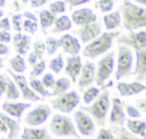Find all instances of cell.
<instances>
[{
	"label": "cell",
	"instance_id": "4dcf8cb0",
	"mask_svg": "<svg viewBox=\"0 0 146 139\" xmlns=\"http://www.w3.org/2000/svg\"><path fill=\"white\" fill-rule=\"evenodd\" d=\"M71 88V80L67 77H59L55 81V85L52 88V96H57L60 93L66 92Z\"/></svg>",
	"mask_w": 146,
	"mask_h": 139
},
{
	"label": "cell",
	"instance_id": "f35d334b",
	"mask_svg": "<svg viewBox=\"0 0 146 139\" xmlns=\"http://www.w3.org/2000/svg\"><path fill=\"white\" fill-rule=\"evenodd\" d=\"M11 26L16 32H22L23 30V15L17 13L11 16Z\"/></svg>",
	"mask_w": 146,
	"mask_h": 139
},
{
	"label": "cell",
	"instance_id": "6da1fadb",
	"mask_svg": "<svg viewBox=\"0 0 146 139\" xmlns=\"http://www.w3.org/2000/svg\"><path fill=\"white\" fill-rule=\"evenodd\" d=\"M123 27L127 31H137L146 27V7L133 3L130 0H122L120 7Z\"/></svg>",
	"mask_w": 146,
	"mask_h": 139
},
{
	"label": "cell",
	"instance_id": "44dd1931",
	"mask_svg": "<svg viewBox=\"0 0 146 139\" xmlns=\"http://www.w3.org/2000/svg\"><path fill=\"white\" fill-rule=\"evenodd\" d=\"M11 42L14 44V48L18 55H26L30 50L31 46V38L26 34H23L22 32H17L11 38Z\"/></svg>",
	"mask_w": 146,
	"mask_h": 139
},
{
	"label": "cell",
	"instance_id": "681fc988",
	"mask_svg": "<svg viewBox=\"0 0 146 139\" xmlns=\"http://www.w3.org/2000/svg\"><path fill=\"white\" fill-rule=\"evenodd\" d=\"M6 87H7V81L3 74H0V98L5 95L6 92Z\"/></svg>",
	"mask_w": 146,
	"mask_h": 139
},
{
	"label": "cell",
	"instance_id": "60d3db41",
	"mask_svg": "<svg viewBox=\"0 0 146 139\" xmlns=\"http://www.w3.org/2000/svg\"><path fill=\"white\" fill-rule=\"evenodd\" d=\"M123 108H124L127 115H128L130 118H138V117L141 116V113H140V112L136 108V106H133V105L123 103Z\"/></svg>",
	"mask_w": 146,
	"mask_h": 139
},
{
	"label": "cell",
	"instance_id": "6f0895ef",
	"mask_svg": "<svg viewBox=\"0 0 146 139\" xmlns=\"http://www.w3.org/2000/svg\"><path fill=\"white\" fill-rule=\"evenodd\" d=\"M6 6V0H0V8Z\"/></svg>",
	"mask_w": 146,
	"mask_h": 139
},
{
	"label": "cell",
	"instance_id": "f546056e",
	"mask_svg": "<svg viewBox=\"0 0 146 139\" xmlns=\"http://www.w3.org/2000/svg\"><path fill=\"white\" fill-rule=\"evenodd\" d=\"M9 65H10L11 71L15 72V73H18V74H23L26 71V63H25V59L22 55L17 54L13 58H10L9 59Z\"/></svg>",
	"mask_w": 146,
	"mask_h": 139
},
{
	"label": "cell",
	"instance_id": "1f68e13d",
	"mask_svg": "<svg viewBox=\"0 0 146 139\" xmlns=\"http://www.w3.org/2000/svg\"><path fill=\"white\" fill-rule=\"evenodd\" d=\"M100 93V88L99 87H88L87 90H84L83 92V97H82V101L84 105H89L91 104Z\"/></svg>",
	"mask_w": 146,
	"mask_h": 139
},
{
	"label": "cell",
	"instance_id": "ac0fdd59",
	"mask_svg": "<svg viewBox=\"0 0 146 139\" xmlns=\"http://www.w3.org/2000/svg\"><path fill=\"white\" fill-rule=\"evenodd\" d=\"M135 56L136 62L132 74L136 76V81L143 82L146 79V49H136Z\"/></svg>",
	"mask_w": 146,
	"mask_h": 139
},
{
	"label": "cell",
	"instance_id": "91938a15",
	"mask_svg": "<svg viewBox=\"0 0 146 139\" xmlns=\"http://www.w3.org/2000/svg\"><path fill=\"white\" fill-rule=\"evenodd\" d=\"M2 16H3V10L0 8V18H2Z\"/></svg>",
	"mask_w": 146,
	"mask_h": 139
},
{
	"label": "cell",
	"instance_id": "484cf974",
	"mask_svg": "<svg viewBox=\"0 0 146 139\" xmlns=\"http://www.w3.org/2000/svg\"><path fill=\"white\" fill-rule=\"evenodd\" d=\"M72 19L71 17L66 16V15H62L59 17H56L55 22H54V28L51 30V33H62L65 31H68L72 28Z\"/></svg>",
	"mask_w": 146,
	"mask_h": 139
},
{
	"label": "cell",
	"instance_id": "8d00e7d4",
	"mask_svg": "<svg viewBox=\"0 0 146 139\" xmlns=\"http://www.w3.org/2000/svg\"><path fill=\"white\" fill-rule=\"evenodd\" d=\"M49 10L54 14V15H59V14H63L65 10H66V3L65 1L63 0H57V1H54L49 5Z\"/></svg>",
	"mask_w": 146,
	"mask_h": 139
},
{
	"label": "cell",
	"instance_id": "db71d44e",
	"mask_svg": "<svg viewBox=\"0 0 146 139\" xmlns=\"http://www.w3.org/2000/svg\"><path fill=\"white\" fill-rule=\"evenodd\" d=\"M22 15H23V17H25V18H27V19H32V21H36V22H38L36 16H35L34 14H32L31 11H24Z\"/></svg>",
	"mask_w": 146,
	"mask_h": 139
},
{
	"label": "cell",
	"instance_id": "7c38bea8",
	"mask_svg": "<svg viewBox=\"0 0 146 139\" xmlns=\"http://www.w3.org/2000/svg\"><path fill=\"white\" fill-rule=\"evenodd\" d=\"M95 76H96V65L92 62H86L84 64H82L79 79L76 80L78 88L80 90L87 89L92 84V82H95Z\"/></svg>",
	"mask_w": 146,
	"mask_h": 139
},
{
	"label": "cell",
	"instance_id": "f1b7e54d",
	"mask_svg": "<svg viewBox=\"0 0 146 139\" xmlns=\"http://www.w3.org/2000/svg\"><path fill=\"white\" fill-rule=\"evenodd\" d=\"M29 85L32 88V90L34 92H36L40 97L42 98H47V97H51L52 93L42 84L41 80L36 79V77H30V81H29Z\"/></svg>",
	"mask_w": 146,
	"mask_h": 139
},
{
	"label": "cell",
	"instance_id": "9a60e30c",
	"mask_svg": "<svg viewBox=\"0 0 146 139\" xmlns=\"http://www.w3.org/2000/svg\"><path fill=\"white\" fill-rule=\"evenodd\" d=\"M65 67V73L68 75L71 81L73 83H76L78 76L81 72L82 67V60L79 55H70L66 58V63L64 65Z\"/></svg>",
	"mask_w": 146,
	"mask_h": 139
},
{
	"label": "cell",
	"instance_id": "f5cc1de1",
	"mask_svg": "<svg viewBox=\"0 0 146 139\" xmlns=\"http://www.w3.org/2000/svg\"><path fill=\"white\" fill-rule=\"evenodd\" d=\"M9 52H10L9 47H8L6 43L0 42V56H7Z\"/></svg>",
	"mask_w": 146,
	"mask_h": 139
},
{
	"label": "cell",
	"instance_id": "f6af8a7d",
	"mask_svg": "<svg viewBox=\"0 0 146 139\" xmlns=\"http://www.w3.org/2000/svg\"><path fill=\"white\" fill-rule=\"evenodd\" d=\"M11 38H13V35L9 33V31L0 30V42L9 43V42H11Z\"/></svg>",
	"mask_w": 146,
	"mask_h": 139
},
{
	"label": "cell",
	"instance_id": "7402d4cb",
	"mask_svg": "<svg viewBox=\"0 0 146 139\" xmlns=\"http://www.w3.org/2000/svg\"><path fill=\"white\" fill-rule=\"evenodd\" d=\"M22 139H52L50 136L48 128H23V132L21 134Z\"/></svg>",
	"mask_w": 146,
	"mask_h": 139
},
{
	"label": "cell",
	"instance_id": "ee69618b",
	"mask_svg": "<svg viewBox=\"0 0 146 139\" xmlns=\"http://www.w3.org/2000/svg\"><path fill=\"white\" fill-rule=\"evenodd\" d=\"M97 139H115V136L111 129L102 128L97 134Z\"/></svg>",
	"mask_w": 146,
	"mask_h": 139
},
{
	"label": "cell",
	"instance_id": "836d02e7",
	"mask_svg": "<svg viewBox=\"0 0 146 139\" xmlns=\"http://www.w3.org/2000/svg\"><path fill=\"white\" fill-rule=\"evenodd\" d=\"M64 65H65V63H64V57H63L62 54H59V55H57L56 57H54L52 59H50L48 66H49V68H50L55 74H59L60 71L64 68Z\"/></svg>",
	"mask_w": 146,
	"mask_h": 139
},
{
	"label": "cell",
	"instance_id": "603a6c76",
	"mask_svg": "<svg viewBox=\"0 0 146 139\" xmlns=\"http://www.w3.org/2000/svg\"><path fill=\"white\" fill-rule=\"evenodd\" d=\"M0 118L5 122V124L8 128V139H15L18 136L19 130H21L18 120L15 117H11L5 112H0Z\"/></svg>",
	"mask_w": 146,
	"mask_h": 139
},
{
	"label": "cell",
	"instance_id": "5b68a950",
	"mask_svg": "<svg viewBox=\"0 0 146 139\" xmlns=\"http://www.w3.org/2000/svg\"><path fill=\"white\" fill-rule=\"evenodd\" d=\"M50 133L55 137H74L79 138L76 128L72 121L71 117L63 115V114H56L52 116L50 121Z\"/></svg>",
	"mask_w": 146,
	"mask_h": 139
},
{
	"label": "cell",
	"instance_id": "83f0119b",
	"mask_svg": "<svg viewBox=\"0 0 146 139\" xmlns=\"http://www.w3.org/2000/svg\"><path fill=\"white\" fill-rule=\"evenodd\" d=\"M6 81H7V87H6V97L8 100H16L21 97V92L18 90V87L16 85L15 81L11 79V76L9 75H5Z\"/></svg>",
	"mask_w": 146,
	"mask_h": 139
},
{
	"label": "cell",
	"instance_id": "74e56055",
	"mask_svg": "<svg viewBox=\"0 0 146 139\" xmlns=\"http://www.w3.org/2000/svg\"><path fill=\"white\" fill-rule=\"evenodd\" d=\"M39 24L36 21H32V19H24L23 21V30L30 34H34L38 31Z\"/></svg>",
	"mask_w": 146,
	"mask_h": 139
},
{
	"label": "cell",
	"instance_id": "e575fe53",
	"mask_svg": "<svg viewBox=\"0 0 146 139\" xmlns=\"http://www.w3.org/2000/svg\"><path fill=\"white\" fill-rule=\"evenodd\" d=\"M44 46H46V52L48 56H52L56 54V51L59 48L58 44V39H55L54 36H48L44 40Z\"/></svg>",
	"mask_w": 146,
	"mask_h": 139
},
{
	"label": "cell",
	"instance_id": "cb8c5ba5",
	"mask_svg": "<svg viewBox=\"0 0 146 139\" xmlns=\"http://www.w3.org/2000/svg\"><path fill=\"white\" fill-rule=\"evenodd\" d=\"M121 13L120 10H115V11H110L106 13L103 17V22L105 25V28L107 31H114L116 27L120 26L121 24Z\"/></svg>",
	"mask_w": 146,
	"mask_h": 139
},
{
	"label": "cell",
	"instance_id": "52a82bcc",
	"mask_svg": "<svg viewBox=\"0 0 146 139\" xmlns=\"http://www.w3.org/2000/svg\"><path fill=\"white\" fill-rule=\"evenodd\" d=\"M114 56H115L114 51H111V52L105 54V56H103L99 59L97 64L96 76H95V81L98 87H103L106 83V81L110 79V76L112 75L114 71V64H115Z\"/></svg>",
	"mask_w": 146,
	"mask_h": 139
},
{
	"label": "cell",
	"instance_id": "ffe728a7",
	"mask_svg": "<svg viewBox=\"0 0 146 139\" xmlns=\"http://www.w3.org/2000/svg\"><path fill=\"white\" fill-rule=\"evenodd\" d=\"M116 89L122 97H131L136 96L146 90V85L139 81L135 82H119L116 84Z\"/></svg>",
	"mask_w": 146,
	"mask_h": 139
},
{
	"label": "cell",
	"instance_id": "9c48e42d",
	"mask_svg": "<svg viewBox=\"0 0 146 139\" xmlns=\"http://www.w3.org/2000/svg\"><path fill=\"white\" fill-rule=\"evenodd\" d=\"M73 121L75 123V128L82 136H92L96 131V123L94 118L82 109L74 112Z\"/></svg>",
	"mask_w": 146,
	"mask_h": 139
},
{
	"label": "cell",
	"instance_id": "94428289",
	"mask_svg": "<svg viewBox=\"0 0 146 139\" xmlns=\"http://www.w3.org/2000/svg\"><path fill=\"white\" fill-rule=\"evenodd\" d=\"M143 139H146V134H145V136H144V137H143Z\"/></svg>",
	"mask_w": 146,
	"mask_h": 139
},
{
	"label": "cell",
	"instance_id": "f907efd6",
	"mask_svg": "<svg viewBox=\"0 0 146 139\" xmlns=\"http://www.w3.org/2000/svg\"><path fill=\"white\" fill-rule=\"evenodd\" d=\"M40 60V58L34 54V52H30L29 54V57H27V63H29V65H31V66H33L36 62H39Z\"/></svg>",
	"mask_w": 146,
	"mask_h": 139
},
{
	"label": "cell",
	"instance_id": "7bdbcfd3",
	"mask_svg": "<svg viewBox=\"0 0 146 139\" xmlns=\"http://www.w3.org/2000/svg\"><path fill=\"white\" fill-rule=\"evenodd\" d=\"M55 81H56V79L54 77V75H52L51 73H46V74H43V76H42V79H41L42 84H43L47 89H52L54 85H55Z\"/></svg>",
	"mask_w": 146,
	"mask_h": 139
},
{
	"label": "cell",
	"instance_id": "7dc6e473",
	"mask_svg": "<svg viewBox=\"0 0 146 139\" xmlns=\"http://www.w3.org/2000/svg\"><path fill=\"white\" fill-rule=\"evenodd\" d=\"M0 30H5V31L11 30V24H10V21L8 17L0 18Z\"/></svg>",
	"mask_w": 146,
	"mask_h": 139
},
{
	"label": "cell",
	"instance_id": "ba28073f",
	"mask_svg": "<svg viewBox=\"0 0 146 139\" xmlns=\"http://www.w3.org/2000/svg\"><path fill=\"white\" fill-rule=\"evenodd\" d=\"M117 43L136 49H146V31H129L128 34H119Z\"/></svg>",
	"mask_w": 146,
	"mask_h": 139
},
{
	"label": "cell",
	"instance_id": "c3c4849f",
	"mask_svg": "<svg viewBox=\"0 0 146 139\" xmlns=\"http://www.w3.org/2000/svg\"><path fill=\"white\" fill-rule=\"evenodd\" d=\"M68 5L70 8H74V7H78V6H81V5H84L87 2H90V0H65Z\"/></svg>",
	"mask_w": 146,
	"mask_h": 139
},
{
	"label": "cell",
	"instance_id": "816d5d0a",
	"mask_svg": "<svg viewBox=\"0 0 146 139\" xmlns=\"http://www.w3.org/2000/svg\"><path fill=\"white\" fill-rule=\"evenodd\" d=\"M32 8H39L48 2V0H29Z\"/></svg>",
	"mask_w": 146,
	"mask_h": 139
},
{
	"label": "cell",
	"instance_id": "d6986e66",
	"mask_svg": "<svg viewBox=\"0 0 146 139\" xmlns=\"http://www.w3.org/2000/svg\"><path fill=\"white\" fill-rule=\"evenodd\" d=\"M71 19H72V23H74L78 26H81V25L96 22L97 15L90 8H79L72 13Z\"/></svg>",
	"mask_w": 146,
	"mask_h": 139
},
{
	"label": "cell",
	"instance_id": "6125c7cd",
	"mask_svg": "<svg viewBox=\"0 0 146 139\" xmlns=\"http://www.w3.org/2000/svg\"><path fill=\"white\" fill-rule=\"evenodd\" d=\"M71 139H76V138H74V137H73V138H71Z\"/></svg>",
	"mask_w": 146,
	"mask_h": 139
},
{
	"label": "cell",
	"instance_id": "bcb514c9",
	"mask_svg": "<svg viewBox=\"0 0 146 139\" xmlns=\"http://www.w3.org/2000/svg\"><path fill=\"white\" fill-rule=\"evenodd\" d=\"M135 106L140 113H146V98L136 99V105Z\"/></svg>",
	"mask_w": 146,
	"mask_h": 139
},
{
	"label": "cell",
	"instance_id": "d6a6232c",
	"mask_svg": "<svg viewBox=\"0 0 146 139\" xmlns=\"http://www.w3.org/2000/svg\"><path fill=\"white\" fill-rule=\"evenodd\" d=\"M112 131L115 134V139H139L136 134L131 133L128 129L123 128L122 125H114Z\"/></svg>",
	"mask_w": 146,
	"mask_h": 139
},
{
	"label": "cell",
	"instance_id": "e0dca14e",
	"mask_svg": "<svg viewBox=\"0 0 146 139\" xmlns=\"http://www.w3.org/2000/svg\"><path fill=\"white\" fill-rule=\"evenodd\" d=\"M58 44L64 50V52H66L68 55H79V52L81 50L80 41L75 36H73L72 34H68V33L63 34L58 39Z\"/></svg>",
	"mask_w": 146,
	"mask_h": 139
},
{
	"label": "cell",
	"instance_id": "3957f363",
	"mask_svg": "<svg viewBox=\"0 0 146 139\" xmlns=\"http://www.w3.org/2000/svg\"><path fill=\"white\" fill-rule=\"evenodd\" d=\"M110 107H111L110 91L107 89H104L91 104L81 106V109L88 113L94 118L96 124L103 126L106 123V117H107Z\"/></svg>",
	"mask_w": 146,
	"mask_h": 139
},
{
	"label": "cell",
	"instance_id": "11a10c76",
	"mask_svg": "<svg viewBox=\"0 0 146 139\" xmlns=\"http://www.w3.org/2000/svg\"><path fill=\"white\" fill-rule=\"evenodd\" d=\"M8 132V128L5 124V122L0 118V133H7Z\"/></svg>",
	"mask_w": 146,
	"mask_h": 139
},
{
	"label": "cell",
	"instance_id": "b9f144b4",
	"mask_svg": "<svg viewBox=\"0 0 146 139\" xmlns=\"http://www.w3.org/2000/svg\"><path fill=\"white\" fill-rule=\"evenodd\" d=\"M44 51H46V46H44V42L42 41V40H36V41H34V43H33V50H32V52H34L40 59H42V56H43V54H44Z\"/></svg>",
	"mask_w": 146,
	"mask_h": 139
},
{
	"label": "cell",
	"instance_id": "4fadbf2b",
	"mask_svg": "<svg viewBox=\"0 0 146 139\" xmlns=\"http://www.w3.org/2000/svg\"><path fill=\"white\" fill-rule=\"evenodd\" d=\"M76 33H78L81 42L86 44V43L90 42L91 40H94L95 38H97L102 33V24L98 21H96V22H92V23H89L86 25H81L76 30Z\"/></svg>",
	"mask_w": 146,
	"mask_h": 139
},
{
	"label": "cell",
	"instance_id": "4316f807",
	"mask_svg": "<svg viewBox=\"0 0 146 139\" xmlns=\"http://www.w3.org/2000/svg\"><path fill=\"white\" fill-rule=\"evenodd\" d=\"M38 14H39V23H40L41 30L46 34L47 28H49L54 24V22L56 19V15H54L49 9H42Z\"/></svg>",
	"mask_w": 146,
	"mask_h": 139
},
{
	"label": "cell",
	"instance_id": "680465c9",
	"mask_svg": "<svg viewBox=\"0 0 146 139\" xmlns=\"http://www.w3.org/2000/svg\"><path fill=\"white\" fill-rule=\"evenodd\" d=\"M3 67V59L0 57V68H2Z\"/></svg>",
	"mask_w": 146,
	"mask_h": 139
},
{
	"label": "cell",
	"instance_id": "5bb4252c",
	"mask_svg": "<svg viewBox=\"0 0 146 139\" xmlns=\"http://www.w3.org/2000/svg\"><path fill=\"white\" fill-rule=\"evenodd\" d=\"M111 108V113H110V117L108 121L112 125H123L125 123V113L123 109V103L120 98L114 97L112 98V106Z\"/></svg>",
	"mask_w": 146,
	"mask_h": 139
},
{
	"label": "cell",
	"instance_id": "be15d7a7",
	"mask_svg": "<svg viewBox=\"0 0 146 139\" xmlns=\"http://www.w3.org/2000/svg\"><path fill=\"white\" fill-rule=\"evenodd\" d=\"M2 139H3V138H2Z\"/></svg>",
	"mask_w": 146,
	"mask_h": 139
},
{
	"label": "cell",
	"instance_id": "8992f818",
	"mask_svg": "<svg viewBox=\"0 0 146 139\" xmlns=\"http://www.w3.org/2000/svg\"><path fill=\"white\" fill-rule=\"evenodd\" d=\"M51 101V106L54 109L62 112L64 114H68L71 112H73V109L79 105L80 103V96L78 95L76 91L72 90V91H66L64 93L57 95L54 99L50 100Z\"/></svg>",
	"mask_w": 146,
	"mask_h": 139
},
{
	"label": "cell",
	"instance_id": "d590c367",
	"mask_svg": "<svg viewBox=\"0 0 146 139\" xmlns=\"http://www.w3.org/2000/svg\"><path fill=\"white\" fill-rule=\"evenodd\" d=\"M46 66H47L46 60L40 59L39 62H36V63L32 66V71L30 72V77H38V76H40V75L44 72Z\"/></svg>",
	"mask_w": 146,
	"mask_h": 139
},
{
	"label": "cell",
	"instance_id": "9f6ffc18",
	"mask_svg": "<svg viewBox=\"0 0 146 139\" xmlns=\"http://www.w3.org/2000/svg\"><path fill=\"white\" fill-rule=\"evenodd\" d=\"M136 3H138V5H140V6H144V7H146V0H133Z\"/></svg>",
	"mask_w": 146,
	"mask_h": 139
},
{
	"label": "cell",
	"instance_id": "8fae6325",
	"mask_svg": "<svg viewBox=\"0 0 146 139\" xmlns=\"http://www.w3.org/2000/svg\"><path fill=\"white\" fill-rule=\"evenodd\" d=\"M51 115V108L47 104L38 105L35 108L31 109L24 117V122L31 126H38L43 124L48 117Z\"/></svg>",
	"mask_w": 146,
	"mask_h": 139
},
{
	"label": "cell",
	"instance_id": "277c9868",
	"mask_svg": "<svg viewBox=\"0 0 146 139\" xmlns=\"http://www.w3.org/2000/svg\"><path fill=\"white\" fill-rule=\"evenodd\" d=\"M133 52L132 49L128 46L119 44L117 49V58H116V71H115V80L125 79L132 75L133 67Z\"/></svg>",
	"mask_w": 146,
	"mask_h": 139
},
{
	"label": "cell",
	"instance_id": "ab89813d",
	"mask_svg": "<svg viewBox=\"0 0 146 139\" xmlns=\"http://www.w3.org/2000/svg\"><path fill=\"white\" fill-rule=\"evenodd\" d=\"M96 6L100 9L102 13H110L114 7V0H98Z\"/></svg>",
	"mask_w": 146,
	"mask_h": 139
},
{
	"label": "cell",
	"instance_id": "30bf717a",
	"mask_svg": "<svg viewBox=\"0 0 146 139\" xmlns=\"http://www.w3.org/2000/svg\"><path fill=\"white\" fill-rule=\"evenodd\" d=\"M7 73L11 76V79L15 81L16 85L18 87V90L21 92V96L23 97V99L29 100V101H40L42 99V97H40L36 92H34L32 90V88L29 85L26 77L23 74H18V73H14L11 70H7Z\"/></svg>",
	"mask_w": 146,
	"mask_h": 139
},
{
	"label": "cell",
	"instance_id": "7a4b0ae2",
	"mask_svg": "<svg viewBox=\"0 0 146 139\" xmlns=\"http://www.w3.org/2000/svg\"><path fill=\"white\" fill-rule=\"evenodd\" d=\"M120 34V32L107 31L105 33H100L97 38L91 40L90 42L86 43L82 54L86 58L95 59L98 56L106 54L113 46V40Z\"/></svg>",
	"mask_w": 146,
	"mask_h": 139
},
{
	"label": "cell",
	"instance_id": "2e32d148",
	"mask_svg": "<svg viewBox=\"0 0 146 139\" xmlns=\"http://www.w3.org/2000/svg\"><path fill=\"white\" fill-rule=\"evenodd\" d=\"M31 107V103L30 101H5L2 104V111L10 115L11 117L17 118L18 121L22 118L23 113Z\"/></svg>",
	"mask_w": 146,
	"mask_h": 139
},
{
	"label": "cell",
	"instance_id": "d4e9b609",
	"mask_svg": "<svg viewBox=\"0 0 146 139\" xmlns=\"http://www.w3.org/2000/svg\"><path fill=\"white\" fill-rule=\"evenodd\" d=\"M125 125H127V129L136 136L144 137L146 134V122L143 121V120L127 118L125 120Z\"/></svg>",
	"mask_w": 146,
	"mask_h": 139
}]
</instances>
